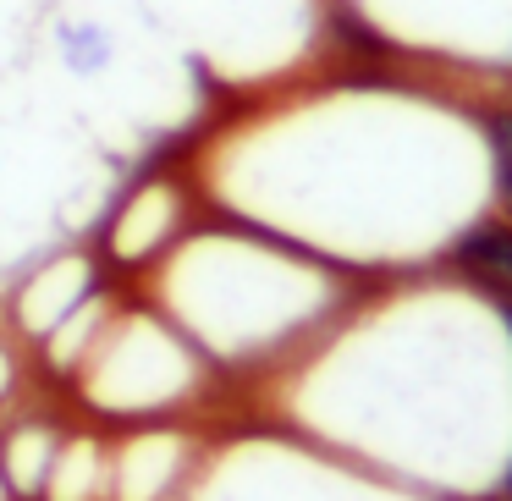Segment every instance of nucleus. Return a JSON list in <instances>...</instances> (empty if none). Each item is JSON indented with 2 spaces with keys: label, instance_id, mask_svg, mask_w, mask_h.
Instances as JSON below:
<instances>
[{
  "label": "nucleus",
  "instance_id": "12",
  "mask_svg": "<svg viewBox=\"0 0 512 501\" xmlns=\"http://www.w3.org/2000/svg\"><path fill=\"white\" fill-rule=\"evenodd\" d=\"M0 501H12V485H6V474H0Z\"/></svg>",
  "mask_w": 512,
  "mask_h": 501
},
{
  "label": "nucleus",
  "instance_id": "6",
  "mask_svg": "<svg viewBox=\"0 0 512 501\" xmlns=\"http://www.w3.org/2000/svg\"><path fill=\"white\" fill-rule=\"evenodd\" d=\"M193 468V441L177 430H155L127 441L111 457V496L116 501H177Z\"/></svg>",
  "mask_w": 512,
  "mask_h": 501
},
{
  "label": "nucleus",
  "instance_id": "1",
  "mask_svg": "<svg viewBox=\"0 0 512 501\" xmlns=\"http://www.w3.org/2000/svg\"><path fill=\"white\" fill-rule=\"evenodd\" d=\"M485 94L369 56L221 111L177 166L232 221L336 270L408 276L496 210Z\"/></svg>",
  "mask_w": 512,
  "mask_h": 501
},
{
  "label": "nucleus",
  "instance_id": "2",
  "mask_svg": "<svg viewBox=\"0 0 512 501\" xmlns=\"http://www.w3.org/2000/svg\"><path fill=\"white\" fill-rule=\"evenodd\" d=\"M331 452L435 501L501 496L512 468L507 298L446 265L358 292L303 358Z\"/></svg>",
  "mask_w": 512,
  "mask_h": 501
},
{
  "label": "nucleus",
  "instance_id": "9",
  "mask_svg": "<svg viewBox=\"0 0 512 501\" xmlns=\"http://www.w3.org/2000/svg\"><path fill=\"white\" fill-rule=\"evenodd\" d=\"M105 490H111V452L94 435L61 441L50 479H45V501H100Z\"/></svg>",
  "mask_w": 512,
  "mask_h": 501
},
{
  "label": "nucleus",
  "instance_id": "10",
  "mask_svg": "<svg viewBox=\"0 0 512 501\" xmlns=\"http://www.w3.org/2000/svg\"><path fill=\"white\" fill-rule=\"evenodd\" d=\"M111 320H116V303L105 298V292H94L89 303H78V309L45 336V364L56 369V375H78V369L89 364V353L100 347V336L111 331Z\"/></svg>",
  "mask_w": 512,
  "mask_h": 501
},
{
  "label": "nucleus",
  "instance_id": "13",
  "mask_svg": "<svg viewBox=\"0 0 512 501\" xmlns=\"http://www.w3.org/2000/svg\"><path fill=\"white\" fill-rule=\"evenodd\" d=\"M485 501H512V496H485Z\"/></svg>",
  "mask_w": 512,
  "mask_h": 501
},
{
  "label": "nucleus",
  "instance_id": "7",
  "mask_svg": "<svg viewBox=\"0 0 512 501\" xmlns=\"http://www.w3.org/2000/svg\"><path fill=\"white\" fill-rule=\"evenodd\" d=\"M446 270H457V276H468L474 287H485V292H496V298L512 303V215H496V210L479 215V221L452 243Z\"/></svg>",
  "mask_w": 512,
  "mask_h": 501
},
{
  "label": "nucleus",
  "instance_id": "11",
  "mask_svg": "<svg viewBox=\"0 0 512 501\" xmlns=\"http://www.w3.org/2000/svg\"><path fill=\"white\" fill-rule=\"evenodd\" d=\"M12 391V358H6V347H0V397Z\"/></svg>",
  "mask_w": 512,
  "mask_h": 501
},
{
  "label": "nucleus",
  "instance_id": "5",
  "mask_svg": "<svg viewBox=\"0 0 512 501\" xmlns=\"http://www.w3.org/2000/svg\"><path fill=\"white\" fill-rule=\"evenodd\" d=\"M94 292H100V259L89 254H56L45 259V265L34 270V276L17 287V325H23V336H34V342H45L50 331H56L61 320H67L78 303H89Z\"/></svg>",
  "mask_w": 512,
  "mask_h": 501
},
{
  "label": "nucleus",
  "instance_id": "4",
  "mask_svg": "<svg viewBox=\"0 0 512 501\" xmlns=\"http://www.w3.org/2000/svg\"><path fill=\"white\" fill-rule=\"evenodd\" d=\"M193 210H199V188L188 182L182 166L144 171V177L116 199L111 226H105V254L127 270L155 265V259H166L171 248L193 232Z\"/></svg>",
  "mask_w": 512,
  "mask_h": 501
},
{
  "label": "nucleus",
  "instance_id": "8",
  "mask_svg": "<svg viewBox=\"0 0 512 501\" xmlns=\"http://www.w3.org/2000/svg\"><path fill=\"white\" fill-rule=\"evenodd\" d=\"M56 452H61V430L50 419H17L0 435V474H6L12 496H45Z\"/></svg>",
  "mask_w": 512,
  "mask_h": 501
},
{
  "label": "nucleus",
  "instance_id": "3",
  "mask_svg": "<svg viewBox=\"0 0 512 501\" xmlns=\"http://www.w3.org/2000/svg\"><path fill=\"white\" fill-rule=\"evenodd\" d=\"M166 259L188 336L232 364L309 353L358 298L347 270L243 221L226 232H188Z\"/></svg>",
  "mask_w": 512,
  "mask_h": 501
}]
</instances>
